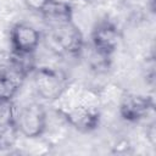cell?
Here are the masks:
<instances>
[{
  "instance_id": "5b68a950",
  "label": "cell",
  "mask_w": 156,
  "mask_h": 156,
  "mask_svg": "<svg viewBox=\"0 0 156 156\" xmlns=\"http://www.w3.org/2000/svg\"><path fill=\"white\" fill-rule=\"evenodd\" d=\"M58 112L71 127L82 133L93 132L100 124L101 117L99 110L88 104H78L68 110H60Z\"/></svg>"
},
{
  "instance_id": "4fadbf2b",
  "label": "cell",
  "mask_w": 156,
  "mask_h": 156,
  "mask_svg": "<svg viewBox=\"0 0 156 156\" xmlns=\"http://www.w3.org/2000/svg\"><path fill=\"white\" fill-rule=\"evenodd\" d=\"M77 0H50L51 4H56V5H62V6H71L76 2Z\"/></svg>"
},
{
  "instance_id": "3957f363",
  "label": "cell",
  "mask_w": 156,
  "mask_h": 156,
  "mask_svg": "<svg viewBox=\"0 0 156 156\" xmlns=\"http://www.w3.org/2000/svg\"><path fill=\"white\" fill-rule=\"evenodd\" d=\"M15 123L18 133L24 138H40L48 127L46 110L39 102H29L16 113Z\"/></svg>"
},
{
  "instance_id": "9c48e42d",
  "label": "cell",
  "mask_w": 156,
  "mask_h": 156,
  "mask_svg": "<svg viewBox=\"0 0 156 156\" xmlns=\"http://www.w3.org/2000/svg\"><path fill=\"white\" fill-rule=\"evenodd\" d=\"M18 134L20 133L16 127V123L1 126L0 127V150L10 149L11 146H13Z\"/></svg>"
},
{
  "instance_id": "7c38bea8",
  "label": "cell",
  "mask_w": 156,
  "mask_h": 156,
  "mask_svg": "<svg viewBox=\"0 0 156 156\" xmlns=\"http://www.w3.org/2000/svg\"><path fill=\"white\" fill-rule=\"evenodd\" d=\"M146 136L150 140V143L154 145L155 144V123L149 124V127L146 129Z\"/></svg>"
},
{
  "instance_id": "8fae6325",
  "label": "cell",
  "mask_w": 156,
  "mask_h": 156,
  "mask_svg": "<svg viewBox=\"0 0 156 156\" xmlns=\"http://www.w3.org/2000/svg\"><path fill=\"white\" fill-rule=\"evenodd\" d=\"M24 4L27 9H29L30 11L41 15L45 11V9L49 6L50 0H24Z\"/></svg>"
},
{
  "instance_id": "30bf717a",
  "label": "cell",
  "mask_w": 156,
  "mask_h": 156,
  "mask_svg": "<svg viewBox=\"0 0 156 156\" xmlns=\"http://www.w3.org/2000/svg\"><path fill=\"white\" fill-rule=\"evenodd\" d=\"M16 113L13 100H0V127L15 123Z\"/></svg>"
},
{
  "instance_id": "52a82bcc",
  "label": "cell",
  "mask_w": 156,
  "mask_h": 156,
  "mask_svg": "<svg viewBox=\"0 0 156 156\" xmlns=\"http://www.w3.org/2000/svg\"><path fill=\"white\" fill-rule=\"evenodd\" d=\"M154 110V100L140 94H126L119 104V116L127 122H139Z\"/></svg>"
},
{
  "instance_id": "277c9868",
  "label": "cell",
  "mask_w": 156,
  "mask_h": 156,
  "mask_svg": "<svg viewBox=\"0 0 156 156\" xmlns=\"http://www.w3.org/2000/svg\"><path fill=\"white\" fill-rule=\"evenodd\" d=\"M90 39L91 48L95 51L106 57H111V55L119 45L121 32L113 22L108 20H102L94 26Z\"/></svg>"
},
{
  "instance_id": "5bb4252c",
  "label": "cell",
  "mask_w": 156,
  "mask_h": 156,
  "mask_svg": "<svg viewBox=\"0 0 156 156\" xmlns=\"http://www.w3.org/2000/svg\"><path fill=\"white\" fill-rule=\"evenodd\" d=\"M85 2H95V1H98V0H84Z\"/></svg>"
},
{
  "instance_id": "6da1fadb",
  "label": "cell",
  "mask_w": 156,
  "mask_h": 156,
  "mask_svg": "<svg viewBox=\"0 0 156 156\" xmlns=\"http://www.w3.org/2000/svg\"><path fill=\"white\" fill-rule=\"evenodd\" d=\"M45 46L60 56H79L84 50V38L73 21L49 24L48 30L41 35Z\"/></svg>"
},
{
  "instance_id": "ba28073f",
  "label": "cell",
  "mask_w": 156,
  "mask_h": 156,
  "mask_svg": "<svg viewBox=\"0 0 156 156\" xmlns=\"http://www.w3.org/2000/svg\"><path fill=\"white\" fill-rule=\"evenodd\" d=\"M27 77L9 65L0 69V100H13Z\"/></svg>"
},
{
  "instance_id": "8992f818",
  "label": "cell",
  "mask_w": 156,
  "mask_h": 156,
  "mask_svg": "<svg viewBox=\"0 0 156 156\" xmlns=\"http://www.w3.org/2000/svg\"><path fill=\"white\" fill-rule=\"evenodd\" d=\"M41 41V33L32 24L18 22L10 30L11 51L17 54H34Z\"/></svg>"
},
{
  "instance_id": "7a4b0ae2",
  "label": "cell",
  "mask_w": 156,
  "mask_h": 156,
  "mask_svg": "<svg viewBox=\"0 0 156 156\" xmlns=\"http://www.w3.org/2000/svg\"><path fill=\"white\" fill-rule=\"evenodd\" d=\"M33 74L34 90L41 100L56 101L68 89V79L60 69L39 67L34 69Z\"/></svg>"
}]
</instances>
